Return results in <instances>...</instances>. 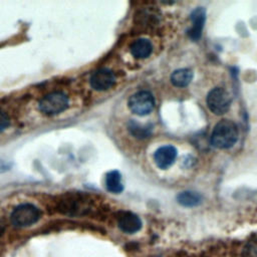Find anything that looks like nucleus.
<instances>
[{
	"label": "nucleus",
	"mask_w": 257,
	"mask_h": 257,
	"mask_svg": "<svg viewBox=\"0 0 257 257\" xmlns=\"http://www.w3.org/2000/svg\"><path fill=\"white\" fill-rule=\"evenodd\" d=\"M238 139V127L229 119L220 120L211 134V144L217 149H229L235 145Z\"/></svg>",
	"instance_id": "nucleus-1"
},
{
	"label": "nucleus",
	"mask_w": 257,
	"mask_h": 257,
	"mask_svg": "<svg viewBox=\"0 0 257 257\" xmlns=\"http://www.w3.org/2000/svg\"><path fill=\"white\" fill-rule=\"evenodd\" d=\"M39 209L29 203L18 205L11 213L10 220L15 227L23 228L35 224L40 218Z\"/></svg>",
	"instance_id": "nucleus-2"
},
{
	"label": "nucleus",
	"mask_w": 257,
	"mask_h": 257,
	"mask_svg": "<svg viewBox=\"0 0 257 257\" xmlns=\"http://www.w3.org/2000/svg\"><path fill=\"white\" fill-rule=\"evenodd\" d=\"M68 106V98L63 92L55 91L45 95L39 101L40 110L47 115L58 114Z\"/></svg>",
	"instance_id": "nucleus-3"
},
{
	"label": "nucleus",
	"mask_w": 257,
	"mask_h": 257,
	"mask_svg": "<svg viewBox=\"0 0 257 257\" xmlns=\"http://www.w3.org/2000/svg\"><path fill=\"white\" fill-rule=\"evenodd\" d=\"M207 105L213 113L217 115L224 114L230 108L231 96L222 87L213 88L207 95Z\"/></svg>",
	"instance_id": "nucleus-4"
},
{
	"label": "nucleus",
	"mask_w": 257,
	"mask_h": 257,
	"mask_svg": "<svg viewBox=\"0 0 257 257\" xmlns=\"http://www.w3.org/2000/svg\"><path fill=\"white\" fill-rule=\"evenodd\" d=\"M128 107L137 115H147L149 114L154 106H155V99L151 92L147 90H142L134 93L127 101Z\"/></svg>",
	"instance_id": "nucleus-5"
},
{
	"label": "nucleus",
	"mask_w": 257,
	"mask_h": 257,
	"mask_svg": "<svg viewBox=\"0 0 257 257\" xmlns=\"http://www.w3.org/2000/svg\"><path fill=\"white\" fill-rule=\"evenodd\" d=\"M114 75L108 68L102 67L95 70L90 76V85L93 89L103 91L110 88L114 83Z\"/></svg>",
	"instance_id": "nucleus-6"
},
{
	"label": "nucleus",
	"mask_w": 257,
	"mask_h": 257,
	"mask_svg": "<svg viewBox=\"0 0 257 257\" xmlns=\"http://www.w3.org/2000/svg\"><path fill=\"white\" fill-rule=\"evenodd\" d=\"M117 226L123 233L134 234L141 230L142 220L133 212L122 211L117 216Z\"/></svg>",
	"instance_id": "nucleus-7"
},
{
	"label": "nucleus",
	"mask_w": 257,
	"mask_h": 257,
	"mask_svg": "<svg viewBox=\"0 0 257 257\" xmlns=\"http://www.w3.org/2000/svg\"><path fill=\"white\" fill-rule=\"evenodd\" d=\"M177 157V150L174 146H163L159 148L154 154L156 165L162 169H168L175 162Z\"/></svg>",
	"instance_id": "nucleus-8"
},
{
	"label": "nucleus",
	"mask_w": 257,
	"mask_h": 257,
	"mask_svg": "<svg viewBox=\"0 0 257 257\" xmlns=\"http://www.w3.org/2000/svg\"><path fill=\"white\" fill-rule=\"evenodd\" d=\"M191 21L192 27L190 28L188 34L192 40L196 41L199 40V38L202 35V31L206 21V10L203 7L196 8L191 13Z\"/></svg>",
	"instance_id": "nucleus-9"
},
{
	"label": "nucleus",
	"mask_w": 257,
	"mask_h": 257,
	"mask_svg": "<svg viewBox=\"0 0 257 257\" xmlns=\"http://www.w3.org/2000/svg\"><path fill=\"white\" fill-rule=\"evenodd\" d=\"M130 50L136 58H146L152 53L153 45L147 38H138L131 44Z\"/></svg>",
	"instance_id": "nucleus-10"
},
{
	"label": "nucleus",
	"mask_w": 257,
	"mask_h": 257,
	"mask_svg": "<svg viewBox=\"0 0 257 257\" xmlns=\"http://www.w3.org/2000/svg\"><path fill=\"white\" fill-rule=\"evenodd\" d=\"M105 187L106 190L112 194H119L122 192L123 185L121 183V175L118 171L113 170L106 174Z\"/></svg>",
	"instance_id": "nucleus-11"
},
{
	"label": "nucleus",
	"mask_w": 257,
	"mask_h": 257,
	"mask_svg": "<svg viewBox=\"0 0 257 257\" xmlns=\"http://www.w3.org/2000/svg\"><path fill=\"white\" fill-rule=\"evenodd\" d=\"M193 79V72L188 68H180L171 74V82L177 87H184L190 84Z\"/></svg>",
	"instance_id": "nucleus-12"
},
{
	"label": "nucleus",
	"mask_w": 257,
	"mask_h": 257,
	"mask_svg": "<svg viewBox=\"0 0 257 257\" xmlns=\"http://www.w3.org/2000/svg\"><path fill=\"white\" fill-rule=\"evenodd\" d=\"M177 201L180 205L187 208L198 206L202 202V196L193 191H184L177 195Z\"/></svg>",
	"instance_id": "nucleus-13"
},
{
	"label": "nucleus",
	"mask_w": 257,
	"mask_h": 257,
	"mask_svg": "<svg viewBox=\"0 0 257 257\" xmlns=\"http://www.w3.org/2000/svg\"><path fill=\"white\" fill-rule=\"evenodd\" d=\"M127 130L134 137L138 139H145L151 135L152 127L149 124L143 125L137 122L136 120H131L127 124Z\"/></svg>",
	"instance_id": "nucleus-14"
},
{
	"label": "nucleus",
	"mask_w": 257,
	"mask_h": 257,
	"mask_svg": "<svg viewBox=\"0 0 257 257\" xmlns=\"http://www.w3.org/2000/svg\"><path fill=\"white\" fill-rule=\"evenodd\" d=\"M243 257H257V243L250 244L246 249H244Z\"/></svg>",
	"instance_id": "nucleus-15"
},
{
	"label": "nucleus",
	"mask_w": 257,
	"mask_h": 257,
	"mask_svg": "<svg viewBox=\"0 0 257 257\" xmlns=\"http://www.w3.org/2000/svg\"><path fill=\"white\" fill-rule=\"evenodd\" d=\"M9 123H10V120L8 115L5 112L0 110V133L3 132L9 125Z\"/></svg>",
	"instance_id": "nucleus-16"
},
{
	"label": "nucleus",
	"mask_w": 257,
	"mask_h": 257,
	"mask_svg": "<svg viewBox=\"0 0 257 257\" xmlns=\"http://www.w3.org/2000/svg\"><path fill=\"white\" fill-rule=\"evenodd\" d=\"M4 231H5V223H4V221L0 218V237L3 235Z\"/></svg>",
	"instance_id": "nucleus-17"
}]
</instances>
